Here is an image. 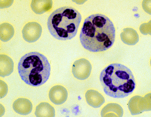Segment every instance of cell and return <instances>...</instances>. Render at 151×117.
<instances>
[{
  "label": "cell",
  "mask_w": 151,
  "mask_h": 117,
  "mask_svg": "<svg viewBox=\"0 0 151 117\" xmlns=\"http://www.w3.org/2000/svg\"><path fill=\"white\" fill-rule=\"evenodd\" d=\"M85 97L87 103L94 108L100 107L105 101L103 95L94 90H88L86 92Z\"/></svg>",
  "instance_id": "9c48e42d"
},
{
  "label": "cell",
  "mask_w": 151,
  "mask_h": 117,
  "mask_svg": "<svg viewBox=\"0 0 151 117\" xmlns=\"http://www.w3.org/2000/svg\"><path fill=\"white\" fill-rule=\"evenodd\" d=\"M91 69V65L90 62L85 58H81L74 63L72 67V72L75 78L83 80L89 77Z\"/></svg>",
  "instance_id": "5b68a950"
},
{
  "label": "cell",
  "mask_w": 151,
  "mask_h": 117,
  "mask_svg": "<svg viewBox=\"0 0 151 117\" xmlns=\"http://www.w3.org/2000/svg\"><path fill=\"white\" fill-rule=\"evenodd\" d=\"M52 4L51 0H32L31 6L34 12L40 14L50 9Z\"/></svg>",
  "instance_id": "4fadbf2b"
},
{
  "label": "cell",
  "mask_w": 151,
  "mask_h": 117,
  "mask_svg": "<svg viewBox=\"0 0 151 117\" xmlns=\"http://www.w3.org/2000/svg\"><path fill=\"white\" fill-rule=\"evenodd\" d=\"M42 32V27L40 24L35 22L26 24L22 30L23 38L29 43L34 42L40 37Z\"/></svg>",
  "instance_id": "8992f818"
},
{
  "label": "cell",
  "mask_w": 151,
  "mask_h": 117,
  "mask_svg": "<svg viewBox=\"0 0 151 117\" xmlns=\"http://www.w3.org/2000/svg\"><path fill=\"white\" fill-rule=\"evenodd\" d=\"M68 93L63 86L56 85L52 87L49 91V97L51 101L56 105H61L66 100Z\"/></svg>",
  "instance_id": "52a82bcc"
},
{
  "label": "cell",
  "mask_w": 151,
  "mask_h": 117,
  "mask_svg": "<svg viewBox=\"0 0 151 117\" xmlns=\"http://www.w3.org/2000/svg\"><path fill=\"white\" fill-rule=\"evenodd\" d=\"M14 63L8 56L0 55V76L2 77L10 75L13 72Z\"/></svg>",
  "instance_id": "30bf717a"
},
{
  "label": "cell",
  "mask_w": 151,
  "mask_h": 117,
  "mask_svg": "<svg viewBox=\"0 0 151 117\" xmlns=\"http://www.w3.org/2000/svg\"><path fill=\"white\" fill-rule=\"evenodd\" d=\"M123 114L122 107L115 103L108 104L102 109L101 112L102 117H122Z\"/></svg>",
  "instance_id": "8fae6325"
},
{
  "label": "cell",
  "mask_w": 151,
  "mask_h": 117,
  "mask_svg": "<svg viewBox=\"0 0 151 117\" xmlns=\"http://www.w3.org/2000/svg\"><path fill=\"white\" fill-rule=\"evenodd\" d=\"M32 104L28 99L24 98H19L13 103V108L16 113L23 115L30 113L32 109Z\"/></svg>",
  "instance_id": "ba28073f"
},
{
  "label": "cell",
  "mask_w": 151,
  "mask_h": 117,
  "mask_svg": "<svg viewBox=\"0 0 151 117\" xmlns=\"http://www.w3.org/2000/svg\"><path fill=\"white\" fill-rule=\"evenodd\" d=\"M100 79L105 94L114 98L128 96L135 87L132 72L120 63H112L105 68L101 72Z\"/></svg>",
  "instance_id": "7a4b0ae2"
},
{
  "label": "cell",
  "mask_w": 151,
  "mask_h": 117,
  "mask_svg": "<svg viewBox=\"0 0 151 117\" xmlns=\"http://www.w3.org/2000/svg\"><path fill=\"white\" fill-rule=\"evenodd\" d=\"M81 18L80 13L74 8L62 7L56 9L49 16L48 28L56 39L70 40L76 35Z\"/></svg>",
  "instance_id": "3957f363"
},
{
  "label": "cell",
  "mask_w": 151,
  "mask_h": 117,
  "mask_svg": "<svg viewBox=\"0 0 151 117\" xmlns=\"http://www.w3.org/2000/svg\"><path fill=\"white\" fill-rule=\"evenodd\" d=\"M35 114L37 117H54L55 110L48 103L41 102L36 107Z\"/></svg>",
  "instance_id": "7c38bea8"
},
{
  "label": "cell",
  "mask_w": 151,
  "mask_h": 117,
  "mask_svg": "<svg viewBox=\"0 0 151 117\" xmlns=\"http://www.w3.org/2000/svg\"><path fill=\"white\" fill-rule=\"evenodd\" d=\"M18 68L21 79L33 87L45 83L50 74L51 66L47 58L37 52H29L22 57Z\"/></svg>",
  "instance_id": "277c9868"
},
{
  "label": "cell",
  "mask_w": 151,
  "mask_h": 117,
  "mask_svg": "<svg viewBox=\"0 0 151 117\" xmlns=\"http://www.w3.org/2000/svg\"><path fill=\"white\" fill-rule=\"evenodd\" d=\"M0 39L3 42H7L13 37L14 32V28L11 24L7 23L0 25Z\"/></svg>",
  "instance_id": "5bb4252c"
},
{
  "label": "cell",
  "mask_w": 151,
  "mask_h": 117,
  "mask_svg": "<svg viewBox=\"0 0 151 117\" xmlns=\"http://www.w3.org/2000/svg\"><path fill=\"white\" fill-rule=\"evenodd\" d=\"M115 27L111 20L103 14L97 13L85 20L79 37L85 49L98 52L110 48L115 42Z\"/></svg>",
  "instance_id": "6da1fadb"
}]
</instances>
